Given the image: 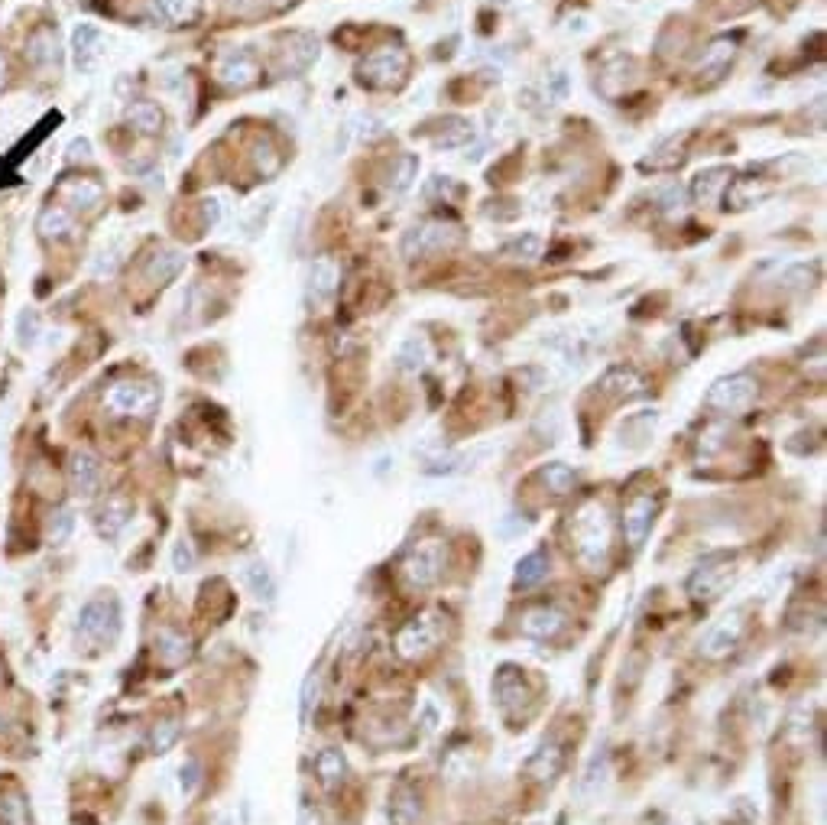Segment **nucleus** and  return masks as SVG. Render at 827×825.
I'll use <instances>...</instances> for the list:
<instances>
[{
    "instance_id": "nucleus-10",
    "label": "nucleus",
    "mask_w": 827,
    "mask_h": 825,
    "mask_svg": "<svg viewBox=\"0 0 827 825\" xmlns=\"http://www.w3.org/2000/svg\"><path fill=\"white\" fill-rule=\"evenodd\" d=\"M743 634H747V612H743V608H733V612H727L724 618L714 621V624L708 627V634H704L701 643H698V653H701L704 659H710V663H720V659H727L737 647H740Z\"/></svg>"
},
{
    "instance_id": "nucleus-23",
    "label": "nucleus",
    "mask_w": 827,
    "mask_h": 825,
    "mask_svg": "<svg viewBox=\"0 0 827 825\" xmlns=\"http://www.w3.org/2000/svg\"><path fill=\"white\" fill-rule=\"evenodd\" d=\"M36 231L42 241H69L75 234V218L65 205H46L36 218Z\"/></svg>"
},
{
    "instance_id": "nucleus-46",
    "label": "nucleus",
    "mask_w": 827,
    "mask_h": 825,
    "mask_svg": "<svg viewBox=\"0 0 827 825\" xmlns=\"http://www.w3.org/2000/svg\"><path fill=\"white\" fill-rule=\"evenodd\" d=\"M173 569L175 572H192L195 569V549L189 540H179L173 546Z\"/></svg>"
},
{
    "instance_id": "nucleus-9",
    "label": "nucleus",
    "mask_w": 827,
    "mask_h": 825,
    "mask_svg": "<svg viewBox=\"0 0 827 825\" xmlns=\"http://www.w3.org/2000/svg\"><path fill=\"white\" fill-rule=\"evenodd\" d=\"M461 231L457 224L451 222H422V224H412L399 241V251L402 257H428V254H438V251H448V247L457 244Z\"/></svg>"
},
{
    "instance_id": "nucleus-52",
    "label": "nucleus",
    "mask_w": 827,
    "mask_h": 825,
    "mask_svg": "<svg viewBox=\"0 0 827 825\" xmlns=\"http://www.w3.org/2000/svg\"><path fill=\"white\" fill-rule=\"evenodd\" d=\"M218 218H221V202L218 199H208L205 202V222L208 224H218Z\"/></svg>"
},
{
    "instance_id": "nucleus-6",
    "label": "nucleus",
    "mask_w": 827,
    "mask_h": 825,
    "mask_svg": "<svg viewBox=\"0 0 827 825\" xmlns=\"http://www.w3.org/2000/svg\"><path fill=\"white\" fill-rule=\"evenodd\" d=\"M737 572H740L737 569V555H730V553L704 555L701 563L691 569V575H688V582H685L688 595H691L694 602H710V598H717L724 588L733 585Z\"/></svg>"
},
{
    "instance_id": "nucleus-39",
    "label": "nucleus",
    "mask_w": 827,
    "mask_h": 825,
    "mask_svg": "<svg viewBox=\"0 0 827 825\" xmlns=\"http://www.w3.org/2000/svg\"><path fill=\"white\" fill-rule=\"evenodd\" d=\"M182 738V725L179 718H163L159 725H153L150 731V751L153 754H169Z\"/></svg>"
},
{
    "instance_id": "nucleus-5",
    "label": "nucleus",
    "mask_w": 827,
    "mask_h": 825,
    "mask_svg": "<svg viewBox=\"0 0 827 825\" xmlns=\"http://www.w3.org/2000/svg\"><path fill=\"white\" fill-rule=\"evenodd\" d=\"M759 397V381L753 374H727V377H717L714 384L704 394V406L708 410L724 412V416H740L749 406L757 403Z\"/></svg>"
},
{
    "instance_id": "nucleus-31",
    "label": "nucleus",
    "mask_w": 827,
    "mask_h": 825,
    "mask_svg": "<svg viewBox=\"0 0 827 825\" xmlns=\"http://www.w3.org/2000/svg\"><path fill=\"white\" fill-rule=\"evenodd\" d=\"M418 812H422V806H418V796L412 793V786H406V783L396 786L393 796H390V822L393 825H416Z\"/></svg>"
},
{
    "instance_id": "nucleus-33",
    "label": "nucleus",
    "mask_w": 827,
    "mask_h": 825,
    "mask_svg": "<svg viewBox=\"0 0 827 825\" xmlns=\"http://www.w3.org/2000/svg\"><path fill=\"white\" fill-rule=\"evenodd\" d=\"M150 7L159 20H165V24H173V26H182V24H192V20H195L198 10H202V0H150Z\"/></svg>"
},
{
    "instance_id": "nucleus-42",
    "label": "nucleus",
    "mask_w": 827,
    "mask_h": 825,
    "mask_svg": "<svg viewBox=\"0 0 827 825\" xmlns=\"http://www.w3.org/2000/svg\"><path fill=\"white\" fill-rule=\"evenodd\" d=\"M503 254L532 263L542 257V238H539V234H520V238H512L510 244H503Z\"/></svg>"
},
{
    "instance_id": "nucleus-3",
    "label": "nucleus",
    "mask_w": 827,
    "mask_h": 825,
    "mask_svg": "<svg viewBox=\"0 0 827 825\" xmlns=\"http://www.w3.org/2000/svg\"><path fill=\"white\" fill-rule=\"evenodd\" d=\"M445 634H448V614L438 612V608H428V612L416 614L396 634V653H399V659H409V663L422 659L445 640Z\"/></svg>"
},
{
    "instance_id": "nucleus-30",
    "label": "nucleus",
    "mask_w": 827,
    "mask_h": 825,
    "mask_svg": "<svg viewBox=\"0 0 827 825\" xmlns=\"http://www.w3.org/2000/svg\"><path fill=\"white\" fill-rule=\"evenodd\" d=\"M545 575H549V555L542 549H532L516 563L512 582H516V588H536L539 582H545Z\"/></svg>"
},
{
    "instance_id": "nucleus-4",
    "label": "nucleus",
    "mask_w": 827,
    "mask_h": 825,
    "mask_svg": "<svg viewBox=\"0 0 827 825\" xmlns=\"http://www.w3.org/2000/svg\"><path fill=\"white\" fill-rule=\"evenodd\" d=\"M120 637V604L117 598L98 595L79 614V643L88 650H101Z\"/></svg>"
},
{
    "instance_id": "nucleus-38",
    "label": "nucleus",
    "mask_w": 827,
    "mask_h": 825,
    "mask_svg": "<svg viewBox=\"0 0 827 825\" xmlns=\"http://www.w3.org/2000/svg\"><path fill=\"white\" fill-rule=\"evenodd\" d=\"M474 137V128L465 118H445L441 120V130L435 137V147H445V150H455V147H465Z\"/></svg>"
},
{
    "instance_id": "nucleus-25",
    "label": "nucleus",
    "mask_w": 827,
    "mask_h": 825,
    "mask_svg": "<svg viewBox=\"0 0 827 825\" xmlns=\"http://www.w3.org/2000/svg\"><path fill=\"white\" fill-rule=\"evenodd\" d=\"M192 657V640L185 634H179V631H169V627H163L156 634V659L163 663V667L175 669L182 667L185 659Z\"/></svg>"
},
{
    "instance_id": "nucleus-7",
    "label": "nucleus",
    "mask_w": 827,
    "mask_h": 825,
    "mask_svg": "<svg viewBox=\"0 0 827 825\" xmlns=\"http://www.w3.org/2000/svg\"><path fill=\"white\" fill-rule=\"evenodd\" d=\"M493 696L500 715L506 722H516V718H526L532 712V689H529V679L520 667H500L493 676Z\"/></svg>"
},
{
    "instance_id": "nucleus-41",
    "label": "nucleus",
    "mask_w": 827,
    "mask_h": 825,
    "mask_svg": "<svg viewBox=\"0 0 827 825\" xmlns=\"http://www.w3.org/2000/svg\"><path fill=\"white\" fill-rule=\"evenodd\" d=\"M766 192H769L766 185L749 183V179H737V183L727 185V202H730L733 208H747V205H753V202L763 199Z\"/></svg>"
},
{
    "instance_id": "nucleus-1",
    "label": "nucleus",
    "mask_w": 827,
    "mask_h": 825,
    "mask_svg": "<svg viewBox=\"0 0 827 825\" xmlns=\"http://www.w3.org/2000/svg\"><path fill=\"white\" fill-rule=\"evenodd\" d=\"M571 546L591 572H600L610 553V517L600 500H587L571 520Z\"/></svg>"
},
{
    "instance_id": "nucleus-13",
    "label": "nucleus",
    "mask_w": 827,
    "mask_h": 825,
    "mask_svg": "<svg viewBox=\"0 0 827 825\" xmlns=\"http://www.w3.org/2000/svg\"><path fill=\"white\" fill-rule=\"evenodd\" d=\"M338 283H341V270L338 263L331 257H315L312 267H308V280H305V302L312 309H322L334 299L338 293Z\"/></svg>"
},
{
    "instance_id": "nucleus-20",
    "label": "nucleus",
    "mask_w": 827,
    "mask_h": 825,
    "mask_svg": "<svg viewBox=\"0 0 827 825\" xmlns=\"http://www.w3.org/2000/svg\"><path fill=\"white\" fill-rule=\"evenodd\" d=\"M101 49H104V36L95 24L75 26V33H71V52H75V65H79V71L95 69V62L101 59Z\"/></svg>"
},
{
    "instance_id": "nucleus-15",
    "label": "nucleus",
    "mask_w": 827,
    "mask_h": 825,
    "mask_svg": "<svg viewBox=\"0 0 827 825\" xmlns=\"http://www.w3.org/2000/svg\"><path fill=\"white\" fill-rule=\"evenodd\" d=\"M568 627V614L551 608V604H539V608H529L520 618V631L532 640H555Z\"/></svg>"
},
{
    "instance_id": "nucleus-21",
    "label": "nucleus",
    "mask_w": 827,
    "mask_h": 825,
    "mask_svg": "<svg viewBox=\"0 0 827 825\" xmlns=\"http://www.w3.org/2000/svg\"><path fill=\"white\" fill-rule=\"evenodd\" d=\"M130 517H134V504H130V498H124V494H110L101 507H98L95 526H98L101 536H108L110 540V536H117V533L130 524Z\"/></svg>"
},
{
    "instance_id": "nucleus-27",
    "label": "nucleus",
    "mask_w": 827,
    "mask_h": 825,
    "mask_svg": "<svg viewBox=\"0 0 827 825\" xmlns=\"http://www.w3.org/2000/svg\"><path fill=\"white\" fill-rule=\"evenodd\" d=\"M182 267H185V254L175 251V247H163V251H156V254L150 257V263H146V280H150V283H169V280L179 277Z\"/></svg>"
},
{
    "instance_id": "nucleus-18",
    "label": "nucleus",
    "mask_w": 827,
    "mask_h": 825,
    "mask_svg": "<svg viewBox=\"0 0 827 825\" xmlns=\"http://www.w3.org/2000/svg\"><path fill=\"white\" fill-rule=\"evenodd\" d=\"M26 62L33 69H55L62 62V46H59V33L52 26H40L30 33L26 40Z\"/></svg>"
},
{
    "instance_id": "nucleus-11",
    "label": "nucleus",
    "mask_w": 827,
    "mask_h": 825,
    "mask_svg": "<svg viewBox=\"0 0 827 825\" xmlns=\"http://www.w3.org/2000/svg\"><path fill=\"white\" fill-rule=\"evenodd\" d=\"M104 403L117 416H150L159 403V390L146 381H117L104 390Z\"/></svg>"
},
{
    "instance_id": "nucleus-36",
    "label": "nucleus",
    "mask_w": 827,
    "mask_h": 825,
    "mask_svg": "<svg viewBox=\"0 0 827 825\" xmlns=\"http://www.w3.org/2000/svg\"><path fill=\"white\" fill-rule=\"evenodd\" d=\"M244 582H247V588L253 592V598H260V602H267V604L276 602V579H273V572H269L267 563L247 565Z\"/></svg>"
},
{
    "instance_id": "nucleus-24",
    "label": "nucleus",
    "mask_w": 827,
    "mask_h": 825,
    "mask_svg": "<svg viewBox=\"0 0 827 825\" xmlns=\"http://www.w3.org/2000/svg\"><path fill=\"white\" fill-rule=\"evenodd\" d=\"M59 195L69 199V205H75V208L98 212L104 202V185L95 183V179H65V183L59 185Z\"/></svg>"
},
{
    "instance_id": "nucleus-37",
    "label": "nucleus",
    "mask_w": 827,
    "mask_h": 825,
    "mask_svg": "<svg viewBox=\"0 0 827 825\" xmlns=\"http://www.w3.org/2000/svg\"><path fill=\"white\" fill-rule=\"evenodd\" d=\"M418 175V156L416 153H402L399 159L393 163V169H390V192H396V195H402V192H409V185L416 183Z\"/></svg>"
},
{
    "instance_id": "nucleus-53",
    "label": "nucleus",
    "mask_w": 827,
    "mask_h": 825,
    "mask_svg": "<svg viewBox=\"0 0 827 825\" xmlns=\"http://www.w3.org/2000/svg\"><path fill=\"white\" fill-rule=\"evenodd\" d=\"M7 88V56L0 52V91Z\"/></svg>"
},
{
    "instance_id": "nucleus-2",
    "label": "nucleus",
    "mask_w": 827,
    "mask_h": 825,
    "mask_svg": "<svg viewBox=\"0 0 827 825\" xmlns=\"http://www.w3.org/2000/svg\"><path fill=\"white\" fill-rule=\"evenodd\" d=\"M448 569V543L445 540H418L406 549L399 563V575L402 582L416 592H426V588L438 585V579Z\"/></svg>"
},
{
    "instance_id": "nucleus-45",
    "label": "nucleus",
    "mask_w": 827,
    "mask_h": 825,
    "mask_svg": "<svg viewBox=\"0 0 827 825\" xmlns=\"http://www.w3.org/2000/svg\"><path fill=\"white\" fill-rule=\"evenodd\" d=\"M812 280H814V270L808 267V263H792V267H788V270L779 277V283L802 289V286H812Z\"/></svg>"
},
{
    "instance_id": "nucleus-47",
    "label": "nucleus",
    "mask_w": 827,
    "mask_h": 825,
    "mask_svg": "<svg viewBox=\"0 0 827 825\" xmlns=\"http://www.w3.org/2000/svg\"><path fill=\"white\" fill-rule=\"evenodd\" d=\"M198 783H202V767H198V761H185L179 770V786L182 793L192 796L198 790Z\"/></svg>"
},
{
    "instance_id": "nucleus-12",
    "label": "nucleus",
    "mask_w": 827,
    "mask_h": 825,
    "mask_svg": "<svg viewBox=\"0 0 827 825\" xmlns=\"http://www.w3.org/2000/svg\"><path fill=\"white\" fill-rule=\"evenodd\" d=\"M655 510H659V500L653 498V494H633L630 500H626V507H623V540H626V546L633 549V553H639V549L646 546L649 533H653V524H655Z\"/></svg>"
},
{
    "instance_id": "nucleus-32",
    "label": "nucleus",
    "mask_w": 827,
    "mask_h": 825,
    "mask_svg": "<svg viewBox=\"0 0 827 825\" xmlns=\"http://www.w3.org/2000/svg\"><path fill=\"white\" fill-rule=\"evenodd\" d=\"M426 361H428V342L422 335L402 338L399 348H396V367H399L402 374H418L426 367Z\"/></svg>"
},
{
    "instance_id": "nucleus-14",
    "label": "nucleus",
    "mask_w": 827,
    "mask_h": 825,
    "mask_svg": "<svg viewBox=\"0 0 827 825\" xmlns=\"http://www.w3.org/2000/svg\"><path fill=\"white\" fill-rule=\"evenodd\" d=\"M214 75H218V81L224 88H250L253 81L260 79V65H257V59H253L250 52L234 49V52H224V56L218 59Z\"/></svg>"
},
{
    "instance_id": "nucleus-17",
    "label": "nucleus",
    "mask_w": 827,
    "mask_h": 825,
    "mask_svg": "<svg viewBox=\"0 0 827 825\" xmlns=\"http://www.w3.org/2000/svg\"><path fill=\"white\" fill-rule=\"evenodd\" d=\"M561 770H565V747L559 741H542L526 761L529 780H536V783H551Z\"/></svg>"
},
{
    "instance_id": "nucleus-44",
    "label": "nucleus",
    "mask_w": 827,
    "mask_h": 825,
    "mask_svg": "<svg viewBox=\"0 0 827 825\" xmlns=\"http://www.w3.org/2000/svg\"><path fill=\"white\" fill-rule=\"evenodd\" d=\"M253 163H257V169H260L263 175H273L276 169H279V153L273 150V143L269 140H260L257 147H253Z\"/></svg>"
},
{
    "instance_id": "nucleus-26",
    "label": "nucleus",
    "mask_w": 827,
    "mask_h": 825,
    "mask_svg": "<svg viewBox=\"0 0 827 825\" xmlns=\"http://www.w3.org/2000/svg\"><path fill=\"white\" fill-rule=\"evenodd\" d=\"M733 52H737V46H733V40H714L708 49H704L701 62H698V75L708 81L720 79L727 71V65L733 62Z\"/></svg>"
},
{
    "instance_id": "nucleus-48",
    "label": "nucleus",
    "mask_w": 827,
    "mask_h": 825,
    "mask_svg": "<svg viewBox=\"0 0 827 825\" xmlns=\"http://www.w3.org/2000/svg\"><path fill=\"white\" fill-rule=\"evenodd\" d=\"M36 332H40V318H36V312L26 309L23 316H20V345L30 348V345L36 342Z\"/></svg>"
},
{
    "instance_id": "nucleus-50",
    "label": "nucleus",
    "mask_w": 827,
    "mask_h": 825,
    "mask_svg": "<svg viewBox=\"0 0 827 825\" xmlns=\"http://www.w3.org/2000/svg\"><path fill=\"white\" fill-rule=\"evenodd\" d=\"M71 524H75V517H71V510H59V517L52 520V530H49V536H52L55 543L65 540L71 530Z\"/></svg>"
},
{
    "instance_id": "nucleus-40",
    "label": "nucleus",
    "mask_w": 827,
    "mask_h": 825,
    "mask_svg": "<svg viewBox=\"0 0 827 825\" xmlns=\"http://www.w3.org/2000/svg\"><path fill=\"white\" fill-rule=\"evenodd\" d=\"M606 777H610V757L606 751H597L591 761V767L584 770V780H581V796H597L604 790Z\"/></svg>"
},
{
    "instance_id": "nucleus-35",
    "label": "nucleus",
    "mask_w": 827,
    "mask_h": 825,
    "mask_svg": "<svg viewBox=\"0 0 827 825\" xmlns=\"http://www.w3.org/2000/svg\"><path fill=\"white\" fill-rule=\"evenodd\" d=\"M539 481H542L551 494H571L578 484V475L571 471V465H565V461H549V465L539 469Z\"/></svg>"
},
{
    "instance_id": "nucleus-22",
    "label": "nucleus",
    "mask_w": 827,
    "mask_h": 825,
    "mask_svg": "<svg viewBox=\"0 0 827 825\" xmlns=\"http://www.w3.org/2000/svg\"><path fill=\"white\" fill-rule=\"evenodd\" d=\"M733 173L730 166H710L704 173H698L691 179V202L694 205H710V202L720 199V192L730 185Z\"/></svg>"
},
{
    "instance_id": "nucleus-28",
    "label": "nucleus",
    "mask_w": 827,
    "mask_h": 825,
    "mask_svg": "<svg viewBox=\"0 0 827 825\" xmlns=\"http://www.w3.org/2000/svg\"><path fill=\"white\" fill-rule=\"evenodd\" d=\"M318 59V40L308 36V33H292L289 36V49H286V71L296 75V71H305L308 65Z\"/></svg>"
},
{
    "instance_id": "nucleus-49",
    "label": "nucleus",
    "mask_w": 827,
    "mask_h": 825,
    "mask_svg": "<svg viewBox=\"0 0 827 825\" xmlns=\"http://www.w3.org/2000/svg\"><path fill=\"white\" fill-rule=\"evenodd\" d=\"M65 159H69V163L91 159V140H88V137H75V140L69 143V150H65Z\"/></svg>"
},
{
    "instance_id": "nucleus-43",
    "label": "nucleus",
    "mask_w": 827,
    "mask_h": 825,
    "mask_svg": "<svg viewBox=\"0 0 827 825\" xmlns=\"http://www.w3.org/2000/svg\"><path fill=\"white\" fill-rule=\"evenodd\" d=\"M318 696H322V676L308 673L305 683H302V692H299V722L302 725L312 722V712H315V706H318Z\"/></svg>"
},
{
    "instance_id": "nucleus-29",
    "label": "nucleus",
    "mask_w": 827,
    "mask_h": 825,
    "mask_svg": "<svg viewBox=\"0 0 827 825\" xmlns=\"http://www.w3.org/2000/svg\"><path fill=\"white\" fill-rule=\"evenodd\" d=\"M315 773H318V783L324 790H338L347 777V761L341 754L338 747H324L322 754L315 757Z\"/></svg>"
},
{
    "instance_id": "nucleus-8",
    "label": "nucleus",
    "mask_w": 827,
    "mask_h": 825,
    "mask_svg": "<svg viewBox=\"0 0 827 825\" xmlns=\"http://www.w3.org/2000/svg\"><path fill=\"white\" fill-rule=\"evenodd\" d=\"M409 71V52L402 46L377 49L357 65V79L371 88H396Z\"/></svg>"
},
{
    "instance_id": "nucleus-16",
    "label": "nucleus",
    "mask_w": 827,
    "mask_h": 825,
    "mask_svg": "<svg viewBox=\"0 0 827 825\" xmlns=\"http://www.w3.org/2000/svg\"><path fill=\"white\" fill-rule=\"evenodd\" d=\"M597 387L604 390L606 397H616V400H630V397H639V394H646L643 374H639L636 367H626V365L606 367V371L600 374Z\"/></svg>"
},
{
    "instance_id": "nucleus-34",
    "label": "nucleus",
    "mask_w": 827,
    "mask_h": 825,
    "mask_svg": "<svg viewBox=\"0 0 827 825\" xmlns=\"http://www.w3.org/2000/svg\"><path fill=\"white\" fill-rule=\"evenodd\" d=\"M163 108L156 101H134L127 108V124L140 134H159L163 130Z\"/></svg>"
},
{
    "instance_id": "nucleus-51",
    "label": "nucleus",
    "mask_w": 827,
    "mask_h": 825,
    "mask_svg": "<svg viewBox=\"0 0 827 825\" xmlns=\"http://www.w3.org/2000/svg\"><path fill=\"white\" fill-rule=\"evenodd\" d=\"M299 825H322V816H318L312 806H302V810H299Z\"/></svg>"
},
{
    "instance_id": "nucleus-19",
    "label": "nucleus",
    "mask_w": 827,
    "mask_h": 825,
    "mask_svg": "<svg viewBox=\"0 0 827 825\" xmlns=\"http://www.w3.org/2000/svg\"><path fill=\"white\" fill-rule=\"evenodd\" d=\"M69 484L81 500L95 498L98 484H101V461L91 452H75L69 465Z\"/></svg>"
}]
</instances>
